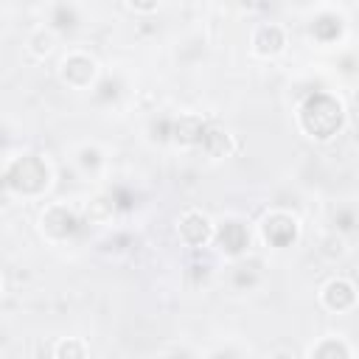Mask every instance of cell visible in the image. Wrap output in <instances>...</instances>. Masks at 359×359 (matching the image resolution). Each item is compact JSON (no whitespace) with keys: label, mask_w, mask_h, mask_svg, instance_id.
<instances>
[{"label":"cell","mask_w":359,"mask_h":359,"mask_svg":"<svg viewBox=\"0 0 359 359\" xmlns=\"http://www.w3.org/2000/svg\"><path fill=\"white\" fill-rule=\"evenodd\" d=\"M177 230H180L182 241H188V244L199 247V244H205V241H208V236H210V222H208L202 213L188 210V213H182V219H180V224H177Z\"/></svg>","instance_id":"3957f363"},{"label":"cell","mask_w":359,"mask_h":359,"mask_svg":"<svg viewBox=\"0 0 359 359\" xmlns=\"http://www.w3.org/2000/svg\"><path fill=\"white\" fill-rule=\"evenodd\" d=\"M311 359H348V353H345V348L337 345V342H323Z\"/></svg>","instance_id":"9c48e42d"},{"label":"cell","mask_w":359,"mask_h":359,"mask_svg":"<svg viewBox=\"0 0 359 359\" xmlns=\"http://www.w3.org/2000/svg\"><path fill=\"white\" fill-rule=\"evenodd\" d=\"M300 123L311 137H331L342 123V107L331 95H311L300 109Z\"/></svg>","instance_id":"6da1fadb"},{"label":"cell","mask_w":359,"mask_h":359,"mask_svg":"<svg viewBox=\"0 0 359 359\" xmlns=\"http://www.w3.org/2000/svg\"><path fill=\"white\" fill-rule=\"evenodd\" d=\"M294 219H289L286 213H272V216H266V222H264V236H266V241H272V244H286V241H292L294 238Z\"/></svg>","instance_id":"5b68a950"},{"label":"cell","mask_w":359,"mask_h":359,"mask_svg":"<svg viewBox=\"0 0 359 359\" xmlns=\"http://www.w3.org/2000/svg\"><path fill=\"white\" fill-rule=\"evenodd\" d=\"M219 241H222V247L227 252H238L241 247H247V233H244V227L238 222H227L222 227V233H219Z\"/></svg>","instance_id":"ba28073f"},{"label":"cell","mask_w":359,"mask_h":359,"mask_svg":"<svg viewBox=\"0 0 359 359\" xmlns=\"http://www.w3.org/2000/svg\"><path fill=\"white\" fill-rule=\"evenodd\" d=\"M76 73H84V76L93 81V76H95V62H93L90 56H84V53L67 56V59L62 62V79H65L67 84H73V81H76Z\"/></svg>","instance_id":"52a82bcc"},{"label":"cell","mask_w":359,"mask_h":359,"mask_svg":"<svg viewBox=\"0 0 359 359\" xmlns=\"http://www.w3.org/2000/svg\"><path fill=\"white\" fill-rule=\"evenodd\" d=\"M356 300V294H353V286L348 283V280H331L325 289H323V303L328 306V309H337V311H342V309H348L351 303Z\"/></svg>","instance_id":"8992f818"},{"label":"cell","mask_w":359,"mask_h":359,"mask_svg":"<svg viewBox=\"0 0 359 359\" xmlns=\"http://www.w3.org/2000/svg\"><path fill=\"white\" fill-rule=\"evenodd\" d=\"M283 42H286L283 28H280V25H272V22L258 25L255 34H252V48H255V53H261V56L278 53V50L283 48Z\"/></svg>","instance_id":"277c9868"},{"label":"cell","mask_w":359,"mask_h":359,"mask_svg":"<svg viewBox=\"0 0 359 359\" xmlns=\"http://www.w3.org/2000/svg\"><path fill=\"white\" fill-rule=\"evenodd\" d=\"M8 185L22 194H36L48 185V168L36 157H22L8 168Z\"/></svg>","instance_id":"7a4b0ae2"}]
</instances>
